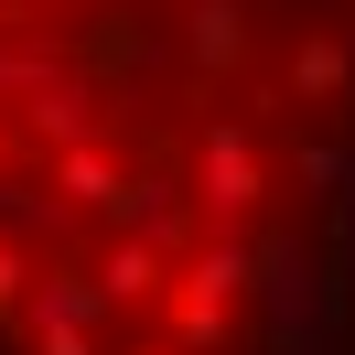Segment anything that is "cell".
<instances>
[{"label": "cell", "instance_id": "1", "mask_svg": "<svg viewBox=\"0 0 355 355\" xmlns=\"http://www.w3.org/2000/svg\"><path fill=\"white\" fill-rule=\"evenodd\" d=\"M22 291H33V259H22L11 237H0V312H22Z\"/></svg>", "mask_w": 355, "mask_h": 355}]
</instances>
